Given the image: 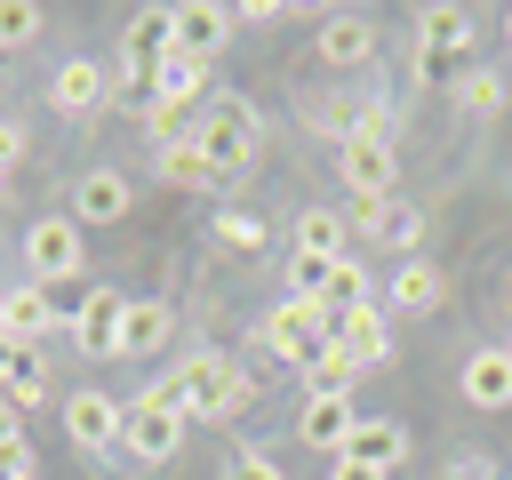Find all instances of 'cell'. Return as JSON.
<instances>
[{"label":"cell","mask_w":512,"mask_h":480,"mask_svg":"<svg viewBox=\"0 0 512 480\" xmlns=\"http://www.w3.org/2000/svg\"><path fill=\"white\" fill-rule=\"evenodd\" d=\"M144 400H160L168 416L200 424V416H232V408H248V400H256V376H248V368H232L224 352H192V360H184V368H168Z\"/></svg>","instance_id":"cell-1"},{"label":"cell","mask_w":512,"mask_h":480,"mask_svg":"<svg viewBox=\"0 0 512 480\" xmlns=\"http://www.w3.org/2000/svg\"><path fill=\"white\" fill-rule=\"evenodd\" d=\"M328 344H336V312H328V304L288 296V304H272V312H264V352H280L288 368H312Z\"/></svg>","instance_id":"cell-2"},{"label":"cell","mask_w":512,"mask_h":480,"mask_svg":"<svg viewBox=\"0 0 512 480\" xmlns=\"http://www.w3.org/2000/svg\"><path fill=\"white\" fill-rule=\"evenodd\" d=\"M200 152H208L216 176H240V168L256 160V112H248L240 96H224L216 112H200Z\"/></svg>","instance_id":"cell-3"},{"label":"cell","mask_w":512,"mask_h":480,"mask_svg":"<svg viewBox=\"0 0 512 480\" xmlns=\"http://www.w3.org/2000/svg\"><path fill=\"white\" fill-rule=\"evenodd\" d=\"M184 416H168L160 400H128V416H120V456L128 464H168L176 448H184Z\"/></svg>","instance_id":"cell-4"},{"label":"cell","mask_w":512,"mask_h":480,"mask_svg":"<svg viewBox=\"0 0 512 480\" xmlns=\"http://www.w3.org/2000/svg\"><path fill=\"white\" fill-rule=\"evenodd\" d=\"M416 72L424 80H448V64L472 48V8H416Z\"/></svg>","instance_id":"cell-5"},{"label":"cell","mask_w":512,"mask_h":480,"mask_svg":"<svg viewBox=\"0 0 512 480\" xmlns=\"http://www.w3.org/2000/svg\"><path fill=\"white\" fill-rule=\"evenodd\" d=\"M24 272H32L40 288L72 280V272H80V224H72V216H40V224L24 232Z\"/></svg>","instance_id":"cell-6"},{"label":"cell","mask_w":512,"mask_h":480,"mask_svg":"<svg viewBox=\"0 0 512 480\" xmlns=\"http://www.w3.org/2000/svg\"><path fill=\"white\" fill-rule=\"evenodd\" d=\"M48 328H72V304H64V296H48L40 280H24V288H0V336H16V344H40Z\"/></svg>","instance_id":"cell-7"},{"label":"cell","mask_w":512,"mask_h":480,"mask_svg":"<svg viewBox=\"0 0 512 480\" xmlns=\"http://www.w3.org/2000/svg\"><path fill=\"white\" fill-rule=\"evenodd\" d=\"M120 328H128V296L120 288H88L72 304V344L88 360H120Z\"/></svg>","instance_id":"cell-8"},{"label":"cell","mask_w":512,"mask_h":480,"mask_svg":"<svg viewBox=\"0 0 512 480\" xmlns=\"http://www.w3.org/2000/svg\"><path fill=\"white\" fill-rule=\"evenodd\" d=\"M336 168H344V184H352L360 200H392L400 152H392V144H376V136H352V144H336Z\"/></svg>","instance_id":"cell-9"},{"label":"cell","mask_w":512,"mask_h":480,"mask_svg":"<svg viewBox=\"0 0 512 480\" xmlns=\"http://www.w3.org/2000/svg\"><path fill=\"white\" fill-rule=\"evenodd\" d=\"M120 416H128V408H120L112 392H96V384L64 400V432H72L80 448H96V456H104V448H120Z\"/></svg>","instance_id":"cell-10"},{"label":"cell","mask_w":512,"mask_h":480,"mask_svg":"<svg viewBox=\"0 0 512 480\" xmlns=\"http://www.w3.org/2000/svg\"><path fill=\"white\" fill-rule=\"evenodd\" d=\"M168 48H176V8H136V16H128V56H120V72L152 80Z\"/></svg>","instance_id":"cell-11"},{"label":"cell","mask_w":512,"mask_h":480,"mask_svg":"<svg viewBox=\"0 0 512 480\" xmlns=\"http://www.w3.org/2000/svg\"><path fill=\"white\" fill-rule=\"evenodd\" d=\"M128 200H136V192H128L120 168H88V176L72 184V224H120Z\"/></svg>","instance_id":"cell-12"},{"label":"cell","mask_w":512,"mask_h":480,"mask_svg":"<svg viewBox=\"0 0 512 480\" xmlns=\"http://www.w3.org/2000/svg\"><path fill=\"white\" fill-rule=\"evenodd\" d=\"M336 456H344V464H368V472H384V480H392V464L408 456V432H400L392 416H360V424H352V440H344Z\"/></svg>","instance_id":"cell-13"},{"label":"cell","mask_w":512,"mask_h":480,"mask_svg":"<svg viewBox=\"0 0 512 480\" xmlns=\"http://www.w3.org/2000/svg\"><path fill=\"white\" fill-rule=\"evenodd\" d=\"M320 56H328L336 72L368 64V56H376V16H360V8H336V16L320 24Z\"/></svg>","instance_id":"cell-14"},{"label":"cell","mask_w":512,"mask_h":480,"mask_svg":"<svg viewBox=\"0 0 512 480\" xmlns=\"http://www.w3.org/2000/svg\"><path fill=\"white\" fill-rule=\"evenodd\" d=\"M48 96H56V112H72V120H88L104 96H112V72L96 64V56H72L56 80H48Z\"/></svg>","instance_id":"cell-15"},{"label":"cell","mask_w":512,"mask_h":480,"mask_svg":"<svg viewBox=\"0 0 512 480\" xmlns=\"http://www.w3.org/2000/svg\"><path fill=\"white\" fill-rule=\"evenodd\" d=\"M352 232H360V240H384V248L408 256L416 232H424V216H416L408 200H360V208H352Z\"/></svg>","instance_id":"cell-16"},{"label":"cell","mask_w":512,"mask_h":480,"mask_svg":"<svg viewBox=\"0 0 512 480\" xmlns=\"http://www.w3.org/2000/svg\"><path fill=\"white\" fill-rule=\"evenodd\" d=\"M336 344L360 360V368H384L392 360V320L384 304H360V312H336Z\"/></svg>","instance_id":"cell-17"},{"label":"cell","mask_w":512,"mask_h":480,"mask_svg":"<svg viewBox=\"0 0 512 480\" xmlns=\"http://www.w3.org/2000/svg\"><path fill=\"white\" fill-rule=\"evenodd\" d=\"M352 424H360L352 392H312V400H304V416H296V440H312V448H344V440H352Z\"/></svg>","instance_id":"cell-18"},{"label":"cell","mask_w":512,"mask_h":480,"mask_svg":"<svg viewBox=\"0 0 512 480\" xmlns=\"http://www.w3.org/2000/svg\"><path fill=\"white\" fill-rule=\"evenodd\" d=\"M224 40H232V8H216V0L176 8V48H184V56H200V64H208Z\"/></svg>","instance_id":"cell-19"},{"label":"cell","mask_w":512,"mask_h":480,"mask_svg":"<svg viewBox=\"0 0 512 480\" xmlns=\"http://www.w3.org/2000/svg\"><path fill=\"white\" fill-rule=\"evenodd\" d=\"M176 336V312L152 304V296H128V328H120V360H152L160 344Z\"/></svg>","instance_id":"cell-20"},{"label":"cell","mask_w":512,"mask_h":480,"mask_svg":"<svg viewBox=\"0 0 512 480\" xmlns=\"http://www.w3.org/2000/svg\"><path fill=\"white\" fill-rule=\"evenodd\" d=\"M464 400L472 408H512V352L504 344H488V352L464 360Z\"/></svg>","instance_id":"cell-21"},{"label":"cell","mask_w":512,"mask_h":480,"mask_svg":"<svg viewBox=\"0 0 512 480\" xmlns=\"http://www.w3.org/2000/svg\"><path fill=\"white\" fill-rule=\"evenodd\" d=\"M200 88H208V64L184 56V48H168L160 72H152V104H200Z\"/></svg>","instance_id":"cell-22"},{"label":"cell","mask_w":512,"mask_h":480,"mask_svg":"<svg viewBox=\"0 0 512 480\" xmlns=\"http://www.w3.org/2000/svg\"><path fill=\"white\" fill-rule=\"evenodd\" d=\"M344 240H352V216H336V208H304L296 216V248L304 256H344Z\"/></svg>","instance_id":"cell-23"},{"label":"cell","mask_w":512,"mask_h":480,"mask_svg":"<svg viewBox=\"0 0 512 480\" xmlns=\"http://www.w3.org/2000/svg\"><path fill=\"white\" fill-rule=\"evenodd\" d=\"M384 304H392V312H432V304H440V272H432V264H424V256H408V264H400V280H392V296H384Z\"/></svg>","instance_id":"cell-24"},{"label":"cell","mask_w":512,"mask_h":480,"mask_svg":"<svg viewBox=\"0 0 512 480\" xmlns=\"http://www.w3.org/2000/svg\"><path fill=\"white\" fill-rule=\"evenodd\" d=\"M160 176H168L176 192H208V184H224V176L208 168V152H200V144H176V152H160Z\"/></svg>","instance_id":"cell-25"},{"label":"cell","mask_w":512,"mask_h":480,"mask_svg":"<svg viewBox=\"0 0 512 480\" xmlns=\"http://www.w3.org/2000/svg\"><path fill=\"white\" fill-rule=\"evenodd\" d=\"M208 240H216V248H232V256H256V248H264V216H248V208H216Z\"/></svg>","instance_id":"cell-26"},{"label":"cell","mask_w":512,"mask_h":480,"mask_svg":"<svg viewBox=\"0 0 512 480\" xmlns=\"http://www.w3.org/2000/svg\"><path fill=\"white\" fill-rule=\"evenodd\" d=\"M320 304H328V312H360V304H376V288H368V264H352V256H344V264L328 272Z\"/></svg>","instance_id":"cell-27"},{"label":"cell","mask_w":512,"mask_h":480,"mask_svg":"<svg viewBox=\"0 0 512 480\" xmlns=\"http://www.w3.org/2000/svg\"><path fill=\"white\" fill-rule=\"evenodd\" d=\"M152 144H160V152L200 144V112H192V104H152Z\"/></svg>","instance_id":"cell-28"},{"label":"cell","mask_w":512,"mask_h":480,"mask_svg":"<svg viewBox=\"0 0 512 480\" xmlns=\"http://www.w3.org/2000/svg\"><path fill=\"white\" fill-rule=\"evenodd\" d=\"M304 376H312V392H352V384H360L368 368H360V360H352L344 344H328V352H320V360H312Z\"/></svg>","instance_id":"cell-29"},{"label":"cell","mask_w":512,"mask_h":480,"mask_svg":"<svg viewBox=\"0 0 512 480\" xmlns=\"http://www.w3.org/2000/svg\"><path fill=\"white\" fill-rule=\"evenodd\" d=\"M40 24H48V8H40V0H0V48L40 40Z\"/></svg>","instance_id":"cell-30"},{"label":"cell","mask_w":512,"mask_h":480,"mask_svg":"<svg viewBox=\"0 0 512 480\" xmlns=\"http://www.w3.org/2000/svg\"><path fill=\"white\" fill-rule=\"evenodd\" d=\"M0 392H8V400H16V408H32V400H48V360H40V344H32V352H24V368H16V376H8V384H0Z\"/></svg>","instance_id":"cell-31"},{"label":"cell","mask_w":512,"mask_h":480,"mask_svg":"<svg viewBox=\"0 0 512 480\" xmlns=\"http://www.w3.org/2000/svg\"><path fill=\"white\" fill-rule=\"evenodd\" d=\"M456 104H464V112H496V104H504V80H496V72H464V80H456Z\"/></svg>","instance_id":"cell-32"},{"label":"cell","mask_w":512,"mask_h":480,"mask_svg":"<svg viewBox=\"0 0 512 480\" xmlns=\"http://www.w3.org/2000/svg\"><path fill=\"white\" fill-rule=\"evenodd\" d=\"M224 480H288V472H280L272 456H256V448H248V456H232V464H224Z\"/></svg>","instance_id":"cell-33"},{"label":"cell","mask_w":512,"mask_h":480,"mask_svg":"<svg viewBox=\"0 0 512 480\" xmlns=\"http://www.w3.org/2000/svg\"><path fill=\"white\" fill-rule=\"evenodd\" d=\"M16 160H24V128H16V120H0V176H8Z\"/></svg>","instance_id":"cell-34"},{"label":"cell","mask_w":512,"mask_h":480,"mask_svg":"<svg viewBox=\"0 0 512 480\" xmlns=\"http://www.w3.org/2000/svg\"><path fill=\"white\" fill-rule=\"evenodd\" d=\"M0 448H24V416H16V400H0Z\"/></svg>","instance_id":"cell-35"},{"label":"cell","mask_w":512,"mask_h":480,"mask_svg":"<svg viewBox=\"0 0 512 480\" xmlns=\"http://www.w3.org/2000/svg\"><path fill=\"white\" fill-rule=\"evenodd\" d=\"M24 352H32V344H16V336H0V384H8L16 368H24Z\"/></svg>","instance_id":"cell-36"},{"label":"cell","mask_w":512,"mask_h":480,"mask_svg":"<svg viewBox=\"0 0 512 480\" xmlns=\"http://www.w3.org/2000/svg\"><path fill=\"white\" fill-rule=\"evenodd\" d=\"M336 480H384V472H368V464H344V456H336Z\"/></svg>","instance_id":"cell-37"},{"label":"cell","mask_w":512,"mask_h":480,"mask_svg":"<svg viewBox=\"0 0 512 480\" xmlns=\"http://www.w3.org/2000/svg\"><path fill=\"white\" fill-rule=\"evenodd\" d=\"M504 40H512V8H504Z\"/></svg>","instance_id":"cell-38"},{"label":"cell","mask_w":512,"mask_h":480,"mask_svg":"<svg viewBox=\"0 0 512 480\" xmlns=\"http://www.w3.org/2000/svg\"><path fill=\"white\" fill-rule=\"evenodd\" d=\"M32 480H40V472H32Z\"/></svg>","instance_id":"cell-39"},{"label":"cell","mask_w":512,"mask_h":480,"mask_svg":"<svg viewBox=\"0 0 512 480\" xmlns=\"http://www.w3.org/2000/svg\"><path fill=\"white\" fill-rule=\"evenodd\" d=\"M0 184H8V176H0Z\"/></svg>","instance_id":"cell-40"},{"label":"cell","mask_w":512,"mask_h":480,"mask_svg":"<svg viewBox=\"0 0 512 480\" xmlns=\"http://www.w3.org/2000/svg\"><path fill=\"white\" fill-rule=\"evenodd\" d=\"M504 352H512V344H504Z\"/></svg>","instance_id":"cell-41"}]
</instances>
